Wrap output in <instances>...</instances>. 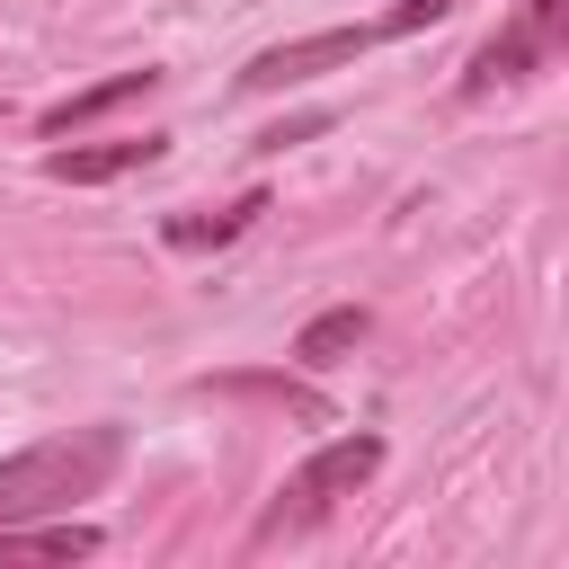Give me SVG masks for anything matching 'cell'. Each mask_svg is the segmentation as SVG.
<instances>
[{"label": "cell", "mask_w": 569, "mask_h": 569, "mask_svg": "<svg viewBox=\"0 0 569 569\" xmlns=\"http://www.w3.org/2000/svg\"><path fill=\"white\" fill-rule=\"evenodd\" d=\"M258 213H267V196L249 187V196H240V204H222V213H169V222H160V240H169V249H222V240H240Z\"/></svg>", "instance_id": "cell-8"}, {"label": "cell", "mask_w": 569, "mask_h": 569, "mask_svg": "<svg viewBox=\"0 0 569 569\" xmlns=\"http://www.w3.org/2000/svg\"><path fill=\"white\" fill-rule=\"evenodd\" d=\"M373 471H382V436H329V445H320V453H311V462H302V471H293V480L276 489V507H267V525H258V533H284V525H311V516H320L329 498H347V489H365Z\"/></svg>", "instance_id": "cell-2"}, {"label": "cell", "mask_w": 569, "mask_h": 569, "mask_svg": "<svg viewBox=\"0 0 569 569\" xmlns=\"http://www.w3.org/2000/svg\"><path fill=\"white\" fill-rule=\"evenodd\" d=\"M124 462V427H71V436H44L27 453L0 462V525H27V516H71L80 498H98Z\"/></svg>", "instance_id": "cell-1"}, {"label": "cell", "mask_w": 569, "mask_h": 569, "mask_svg": "<svg viewBox=\"0 0 569 569\" xmlns=\"http://www.w3.org/2000/svg\"><path fill=\"white\" fill-rule=\"evenodd\" d=\"M462 0H391L382 18H373V36H418V27H436V18H453Z\"/></svg>", "instance_id": "cell-11"}, {"label": "cell", "mask_w": 569, "mask_h": 569, "mask_svg": "<svg viewBox=\"0 0 569 569\" xmlns=\"http://www.w3.org/2000/svg\"><path fill=\"white\" fill-rule=\"evenodd\" d=\"M196 391H249V400H284V409H293V418H311V427L329 418V400H320V391H302V382H284V373H222V382H196Z\"/></svg>", "instance_id": "cell-10"}, {"label": "cell", "mask_w": 569, "mask_h": 569, "mask_svg": "<svg viewBox=\"0 0 569 569\" xmlns=\"http://www.w3.org/2000/svg\"><path fill=\"white\" fill-rule=\"evenodd\" d=\"M151 89H160V71H116V80H98V89H80V98L44 107V116H36V133H44V142H62V133H80V124H98V116H116V107L151 98Z\"/></svg>", "instance_id": "cell-6"}, {"label": "cell", "mask_w": 569, "mask_h": 569, "mask_svg": "<svg viewBox=\"0 0 569 569\" xmlns=\"http://www.w3.org/2000/svg\"><path fill=\"white\" fill-rule=\"evenodd\" d=\"M365 302H338V311H320V320H302V338H293V365H311V373H329L347 347H365Z\"/></svg>", "instance_id": "cell-9"}, {"label": "cell", "mask_w": 569, "mask_h": 569, "mask_svg": "<svg viewBox=\"0 0 569 569\" xmlns=\"http://www.w3.org/2000/svg\"><path fill=\"white\" fill-rule=\"evenodd\" d=\"M320 124H329L320 107H311V116H284V124H267V133H258V151H284V142H311Z\"/></svg>", "instance_id": "cell-12"}, {"label": "cell", "mask_w": 569, "mask_h": 569, "mask_svg": "<svg viewBox=\"0 0 569 569\" xmlns=\"http://www.w3.org/2000/svg\"><path fill=\"white\" fill-rule=\"evenodd\" d=\"M560 36H569V0H525L480 53H471V71H462V98H489V89H507V80H533L551 53H560Z\"/></svg>", "instance_id": "cell-3"}, {"label": "cell", "mask_w": 569, "mask_h": 569, "mask_svg": "<svg viewBox=\"0 0 569 569\" xmlns=\"http://www.w3.org/2000/svg\"><path fill=\"white\" fill-rule=\"evenodd\" d=\"M160 151H169V133H124V142H71L62 133V151H44V178H62V187H116V178L151 169Z\"/></svg>", "instance_id": "cell-5"}, {"label": "cell", "mask_w": 569, "mask_h": 569, "mask_svg": "<svg viewBox=\"0 0 569 569\" xmlns=\"http://www.w3.org/2000/svg\"><path fill=\"white\" fill-rule=\"evenodd\" d=\"M89 551H98V525H71V516L62 525H36V516L0 525V560H89Z\"/></svg>", "instance_id": "cell-7"}, {"label": "cell", "mask_w": 569, "mask_h": 569, "mask_svg": "<svg viewBox=\"0 0 569 569\" xmlns=\"http://www.w3.org/2000/svg\"><path fill=\"white\" fill-rule=\"evenodd\" d=\"M365 44H373V27H320V36H293V44H267V53L240 71V89H302V80H320V71H347Z\"/></svg>", "instance_id": "cell-4"}]
</instances>
